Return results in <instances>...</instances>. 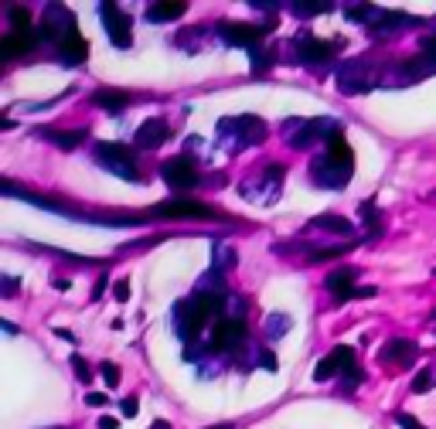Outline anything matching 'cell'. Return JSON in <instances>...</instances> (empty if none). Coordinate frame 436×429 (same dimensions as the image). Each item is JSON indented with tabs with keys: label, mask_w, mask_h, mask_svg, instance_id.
Here are the masks:
<instances>
[{
	"label": "cell",
	"mask_w": 436,
	"mask_h": 429,
	"mask_svg": "<svg viewBox=\"0 0 436 429\" xmlns=\"http://www.w3.org/2000/svg\"><path fill=\"white\" fill-rule=\"evenodd\" d=\"M218 296H208V293H198V296H191V300H181L177 304V331H181V337H194L202 334V327L212 317L218 314Z\"/></svg>",
	"instance_id": "1"
},
{
	"label": "cell",
	"mask_w": 436,
	"mask_h": 429,
	"mask_svg": "<svg viewBox=\"0 0 436 429\" xmlns=\"http://www.w3.org/2000/svg\"><path fill=\"white\" fill-rule=\"evenodd\" d=\"M95 160H99L106 170H113V174L126 177V181H140L137 157H133V150H130V147H123V143H99V147H95Z\"/></svg>",
	"instance_id": "2"
},
{
	"label": "cell",
	"mask_w": 436,
	"mask_h": 429,
	"mask_svg": "<svg viewBox=\"0 0 436 429\" xmlns=\"http://www.w3.org/2000/svg\"><path fill=\"white\" fill-rule=\"evenodd\" d=\"M160 177L171 184L174 191H191L198 184V164L191 153H177V157L160 164Z\"/></svg>",
	"instance_id": "3"
},
{
	"label": "cell",
	"mask_w": 436,
	"mask_h": 429,
	"mask_svg": "<svg viewBox=\"0 0 436 429\" xmlns=\"http://www.w3.org/2000/svg\"><path fill=\"white\" fill-rule=\"evenodd\" d=\"M154 218H215V208L204 205V201H191V198H174V201H160L150 208Z\"/></svg>",
	"instance_id": "4"
},
{
	"label": "cell",
	"mask_w": 436,
	"mask_h": 429,
	"mask_svg": "<svg viewBox=\"0 0 436 429\" xmlns=\"http://www.w3.org/2000/svg\"><path fill=\"white\" fill-rule=\"evenodd\" d=\"M311 174H313V181L321 184V187H344L348 177H351V164H344V160H338V157L324 153V157H317V160H313Z\"/></svg>",
	"instance_id": "5"
},
{
	"label": "cell",
	"mask_w": 436,
	"mask_h": 429,
	"mask_svg": "<svg viewBox=\"0 0 436 429\" xmlns=\"http://www.w3.org/2000/svg\"><path fill=\"white\" fill-rule=\"evenodd\" d=\"M99 17H103V24H106L109 38H113V45L116 48H130V14H123L116 4H103L99 7Z\"/></svg>",
	"instance_id": "6"
},
{
	"label": "cell",
	"mask_w": 436,
	"mask_h": 429,
	"mask_svg": "<svg viewBox=\"0 0 436 429\" xmlns=\"http://www.w3.org/2000/svg\"><path fill=\"white\" fill-rule=\"evenodd\" d=\"M171 137V126L160 120V116H150V120H143L137 126V133H133V143L140 147V150H157V147H164Z\"/></svg>",
	"instance_id": "7"
},
{
	"label": "cell",
	"mask_w": 436,
	"mask_h": 429,
	"mask_svg": "<svg viewBox=\"0 0 436 429\" xmlns=\"http://www.w3.org/2000/svg\"><path fill=\"white\" fill-rule=\"evenodd\" d=\"M242 337H246V324L235 321V317H229V321L215 324V331H212V344H215L218 351H229V348H235Z\"/></svg>",
	"instance_id": "8"
},
{
	"label": "cell",
	"mask_w": 436,
	"mask_h": 429,
	"mask_svg": "<svg viewBox=\"0 0 436 429\" xmlns=\"http://www.w3.org/2000/svg\"><path fill=\"white\" fill-rule=\"evenodd\" d=\"M416 354H420V344H416V341H409V337H392L389 344L382 348V361H392V365H409Z\"/></svg>",
	"instance_id": "9"
},
{
	"label": "cell",
	"mask_w": 436,
	"mask_h": 429,
	"mask_svg": "<svg viewBox=\"0 0 436 429\" xmlns=\"http://www.w3.org/2000/svg\"><path fill=\"white\" fill-rule=\"evenodd\" d=\"M263 34H266V31L256 28V24H239V21L222 24V38H225L229 45H256Z\"/></svg>",
	"instance_id": "10"
},
{
	"label": "cell",
	"mask_w": 436,
	"mask_h": 429,
	"mask_svg": "<svg viewBox=\"0 0 436 429\" xmlns=\"http://www.w3.org/2000/svg\"><path fill=\"white\" fill-rule=\"evenodd\" d=\"M355 279H358V269H338V273L327 276V290L334 293L338 304H344L355 296Z\"/></svg>",
	"instance_id": "11"
},
{
	"label": "cell",
	"mask_w": 436,
	"mask_h": 429,
	"mask_svg": "<svg viewBox=\"0 0 436 429\" xmlns=\"http://www.w3.org/2000/svg\"><path fill=\"white\" fill-rule=\"evenodd\" d=\"M130 92H116V89H95L93 92V106H99V109H106L109 116H120L126 106H130Z\"/></svg>",
	"instance_id": "12"
},
{
	"label": "cell",
	"mask_w": 436,
	"mask_h": 429,
	"mask_svg": "<svg viewBox=\"0 0 436 429\" xmlns=\"http://www.w3.org/2000/svg\"><path fill=\"white\" fill-rule=\"evenodd\" d=\"M58 58L65 61V65H82V61L89 58V41L82 38V34H68L62 45H58Z\"/></svg>",
	"instance_id": "13"
},
{
	"label": "cell",
	"mask_w": 436,
	"mask_h": 429,
	"mask_svg": "<svg viewBox=\"0 0 436 429\" xmlns=\"http://www.w3.org/2000/svg\"><path fill=\"white\" fill-rule=\"evenodd\" d=\"M34 48V34H17V31H7L4 41H0V55L4 58H17V55H28Z\"/></svg>",
	"instance_id": "14"
},
{
	"label": "cell",
	"mask_w": 436,
	"mask_h": 429,
	"mask_svg": "<svg viewBox=\"0 0 436 429\" xmlns=\"http://www.w3.org/2000/svg\"><path fill=\"white\" fill-rule=\"evenodd\" d=\"M187 4L181 0H167V4H150L147 7V21H154V24H167V21H177V17H185Z\"/></svg>",
	"instance_id": "15"
},
{
	"label": "cell",
	"mask_w": 436,
	"mask_h": 429,
	"mask_svg": "<svg viewBox=\"0 0 436 429\" xmlns=\"http://www.w3.org/2000/svg\"><path fill=\"white\" fill-rule=\"evenodd\" d=\"M334 361H338V368H341L344 375H348V382H361L365 375H361V368H358V354H355V348H348V344H338L334 348Z\"/></svg>",
	"instance_id": "16"
},
{
	"label": "cell",
	"mask_w": 436,
	"mask_h": 429,
	"mask_svg": "<svg viewBox=\"0 0 436 429\" xmlns=\"http://www.w3.org/2000/svg\"><path fill=\"white\" fill-rule=\"evenodd\" d=\"M38 137H45L48 143H55L62 150H72L85 140V130H38Z\"/></svg>",
	"instance_id": "17"
},
{
	"label": "cell",
	"mask_w": 436,
	"mask_h": 429,
	"mask_svg": "<svg viewBox=\"0 0 436 429\" xmlns=\"http://www.w3.org/2000/svg\"><path fill=\"white\" fill-rule=\"evenodd\" d=\"M327 130V120H313V123H303L300 130H296L294 137H290V147L294 150H303V147H311L313 140H321V133Z\"/></svg>",
	"instance_id": "18"
},
{
	"label": "cell",
	"mask_w": 436,
	"mask_h": 429,
	"mask_svg": "<svg viewBox=\"0 0 436 429\" xmlns=\"http://www.w3.org/2000/svg\"><path fill=\"white\" fill-rule=\"evenodd\" d=\"M331 55H334V45L317 41V38H307V41L300 45V58H303V61H327Z\"/></svg>",
	"instance_id": "19"
},
{
	"label": "cell",
	"mask_w": 436,
	"mask_h": 429,
	"mask_svg": "<svg viewBox=\"0 0 436 429\" xmlns=\"http://www.w3.org/2000/svg\"><path fill=\"white\" fill-rule=\"evenodd\" d=\"M313 225H317V229H327V232H338V235H351V232H355V225H351L348 218H341V214H317Z\"/></svg>",
	"instance_id": "20"
},
{
	"label": "cell",
	"mask_w": 436,
	"mask_h": 429,
	"mask_svg": "<svg viewBox=\"0 0 436 429\" xmlns=\"http://www.w3.org/2000/svg\"><path fill=\"white\" fill-rule=\"evenodd\" d=\"M327 153L338 157V160H344V164H355V153H351V147L344 143L341 133H331V137H327Z\"/></svg>",
	"instance_id": "21"
},
{
	"label": "cell",
	"mask_w": 436,
	"mask_h": 429,
	"mask_svg": "<svg viewBox=\"0 0 436 429\" xmlns=\"http://www.w3.org/2000/svg\"><path fill=\"white\" fill-rule=\"evenodd\" d=\"M7 21L17 34H31V14L24 7H7Z\"/></svg>",
	"instance_id": "22"
},
{
	"label": "cell",
	"mask_w": 436,
	"mask_h": 429,
	"mask_svg": "<svg viewBox=\"0 0 436 429\" xmlns=\"http://www.w3.org/2000/svg\"><path fill=\"white\" fill-rule=\"evenodd\" d=\"M433 385H436V368H422V371H416V378H412V392L426 396Z\"/></svg>",
	"instance_id": "23"
},
{
	"label": "cell",
	"mask_w": 436,
	"mask_h": 429,
	"mask_svg": "<svg viewBox=\"0 0 436 429\" xmlns=\"http://www.w3.org/2000/svg\"><path fill=\"white\" fill-rule=\"evenodd\" d=\"M324 11H331V4H324V0H307V4H294V14H296V17H313V14H324Z\"/></svg>",
	"instance_id": "24"
},
{
	"label": "cell",
	"mask_w": 436,
	"mask_h": 429,
	"mask_svg": "<svg viewBox=\"0 0 436 429\" xmlns=\"http://www.w3.org/2000/svg\"><path fill=\"white\" fill-rule=\"evenodd\" d=\"M341 368H338V361H334V354H327V358H321L317 361V368H313V378L317 382H324V378H331V375H338Z\"/></svg>",
	"instance_id": "25"
},
{
	"label": "cell",
	"mask_w": 436,
	"mask_h": 429,
	"mask_svg": "<svg viewBox=\"0 0 436 429\" xmlns=\"http://www.w3.org/2000/svg\"><path fill=\"white\" fill-rule=\"evenodd\" d=\"M344 14H348V21H368V17H378V11L375 7H344Z\"/></svg>",
	"instance_id": "26"
},
{
	"label": "cell",
	"mask_w": 436,
	"mask_h": 429,
	"mask_svg": "<svg viewBox=\"0 0 436 429\" xmlns=\"http://www.w3.org/2000/svg\"><path fill=\"white\" fill-rule=\"evenodd\" d=\"M348 252V245H334V249H317V252H311V259L313 262H321V259H338V256H344Z\"/></svg>",
	"instance_id": "27"
},
{
	"label": "cell",
	"mask_w": 436,
	"mask_h": 429,
	"mask_svg": "<svg viewBox=\"0 0 436 429\" xmlns=\"http://www.w3.org/2000/svg\"><path fill=\"white\" fill-rule=\"evenodd\" d=\"M422 58L430 61V65H433L436 68V34H430V38H422Z\"/></svg>",
	"instance_id": "28"
},
{
	"label": "cell",
	"mask_w": 436,
	"mask_h": 429,
	"mask_svg": "<svg viewBox=\"0 0 436 429\" xmlns=\"http://www.w3.org/2000/svg\"><path fill=\"white\" fill-rule=\"evenodd\" d=\"M99 375L106 378V385H120V368L109 365V361H103V365H99Z\"/></svg>",
	"instance_id": "29"
},
{
	"label": "cell",
	"mask_w": 436,
	"mask_h": 429,
	"mask_svg": "<svg viewBox=\"0 0 436 429\" xmlns=\"http://www.w3.org/2000/svg\"><path fill=\"white\" fill-rule=\"evenodd\" d=\"M113 296L126 304V296H130V279H116V286H113Z\"/></svg>",
	"instance_id": "30"
},
{
	"label": "cell",
	"mask_w": 436,
	"mask_h": 429,
	"mask_svg": "<svg viewBox=\"0 0 436 429\" xmlns=\"http://www.w3.org/2000/svg\"><path fill=\"white\" fill-rule=\"evenodd\" d=\"M72 368H76V375L82 378V382H89V378H93V371H89V365H85L82 358H72Z\"/></svg>",
	"instance_id": "31"
},
{
	"label": "cell",
	"mask_w": 436,
	"mask_h": 429,
	"mask_svg": "<svg viewBox=\"0 0 436 429\" xmlns=\"http://www.w3.org/2000/svg\"><path fill=\"white\" fill-rule=\"evenodd\" d=\"M120 405H123V415H130V419H133V415L140 413V402H137V396L123 398V402H120Z\"/></svg>",
	"instance_id": "32"
},
{
	"label": "cell",
	"mask_w": 436,
	"mask_h": 429,
	"mask_svg": "<svg viewBox=\"0 0 436 429\" xmlns=\"http://www.w3.org/2000/svg\"><path fill=\"white\" fill-rule=\"evenodd\" d=\"M106 402H109L106 392H89V396H85V405H93V409H99V405H106Z\"/></svg>",
	"instance_id": "33"
},
{
	"label": "cell",
	"mask_w": 436,
	"mask_h": 429,
	"mask_svg": "<svg viewBox=\"0 0 436 429\" xmlns=\"http://www.w3.org/2000/svg\"><path fill=\"white\" fill-rule=\"evenodd\" d=\"M395 423H399V426H405V429H422L420 423L412 419V415H405V413H399V415H395Z\"/></svg>",
	"instance_id": "34"
},
{
	"label": "cell",
	"mask_w": 436,
	"mask_h": 429,
	"mask_svg": "<svg viewBox=\"0 0 436 429\" xmlns=\"http://www.w3.org/2000/svg\"><path fill=\"white\" fill-rule=\"evenodd\" d=\"M266 177H269V181H280V177H283V164H266Z\"/></svg>",
	"instance_id": "35"
},
{
	"label": "cell",
	"mask_w": 436,
	"mask_h": 429,
	"mask_svg": "<svg viewBox=\"0 0 436 429\" xmlns=\"http://www.w3.org/2000/svg\"><path fill=\"white\" fill-rule=\"evenodd\" d=\"M106 286H109V276H99V283H95V286H93V300H99Z\"/></svg>",
	"instance_id": "36"
},
{
	"label": "cell",
	"mask_w": 436,
	"mask_h": 429,
	"mask_svg": "<svg viewBox=\"0 0 436 429\" xmlns=\"http://www.w3.org/2000/svg\"><path fill=\"white\" fill-rule=\"evenodd\" d=\"M116 426H120V423H116V419H109V415L99 419V429H116Z\"/></svg>",
	"instance_id": "37"
},
{
	"label": "cell",
	"mask_w": 436,
	"mask_h": 429,
	"mask_svg": "<svg viewBox=\"0 0 436 429\" xmlns=\"http://www.w3.org/2000/svg\"><path fill=\"white\" fill-rule=\"evenodd\" d=\"M17 290V283H14V276H7V283H4V296H11V293Z\"/></svg>",
	"instance_id": "38"
},
{
	"label": "cell",
	"mask_w": 436,
	"mask_h": 429,
	"mask_svg": "<svg viewBox=\"0 0 436 429\" xmlns=\"http://www.w3.org/2000/svg\"><path fill=\"white\" fill-rule=\"evenodd\" d=\"M150 429H171V423H164V419H157V423H154V426H150Z\"/></svg>",
	"instance_id": "39"
},
{
	"label": "cell",
	"mask_w": 436,
	"mask_h": 429,
	"mask_svg": "<svg viewBox=\"0 0 436 429\" xmlns=\"http://www.w3.org/2000/svg\"><path fill=\"white\" fill-rule=\"evenodd\" d=\"M204 429H232L229 423H218V426H204Z\"/></svg>",
	"instance_id": "40"
},
{
	"label": "cell",
	"mask_w": 436,
	"mask_h": 429,
	"mask_svg": "<svg viewBox=\"0 0 436 429\" xmlns=\"http://www.w3.org/2000/svg\"><path fill=\"white\" fill-rule=\"evenodd\" d=\"M430 317H433V321H436V310H433V314H430Z\"/></svg>",
	"instance_id": "41"
},
{
	"label": "cell",
	"mask_w": 436,
	"mask_h": 429,
	"mask_svg": "<svg viewBox=\"0 0 436 429\" xmlns=\"http://www.w3.org/2000/svg\"><path fill=\"white\" fill-rule=\"evenodd\" d=\"M433 276H436V269H433Z\"/></svg>",
	"instance_id": "42"
},
{
	"label": "cell",
	"mask_w": 436,
	"mask_h": 429,
	"mask_svg": "<svg viewBox=\"0 0 436 429\" xmlns=\"http://www.w3.org/2000/svg\"><path fill=\"white\" fill-rule=\"evenodd\" d=\"M58 429H62V426H58Z\"/></svg>",
	"instance_id": "43"
}]
</instances>
